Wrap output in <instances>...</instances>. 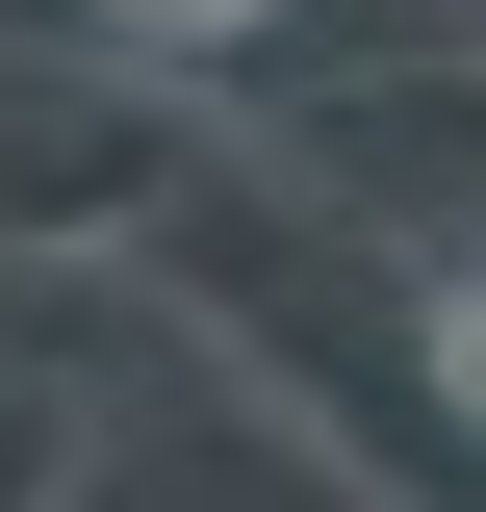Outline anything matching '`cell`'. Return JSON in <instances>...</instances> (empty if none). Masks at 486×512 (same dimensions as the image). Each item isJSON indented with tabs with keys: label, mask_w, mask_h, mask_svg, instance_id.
<instances>
[{
	"label": "cell",
	"mask_w": 486,
	"mask_h": 512,
	"mask_svg": "<svg viewBox=\"0 0 486 512\" xmlns=\"http://www.w3.org/2000/svg\"><path fill=\"white\" fill-rule=\"evenodd\" d=\"M435 384H461V410H486V282H461V308H435Z\"/></svg>",
	"instance_id": "cell-1"
},
{
	"label": "cell",
	"mask_w": 486,
	"mask_h": 512,
	"mask_svg": "<svg viewBox=\"0 0 486 512\" xmlns=\"http://www.w3.org/2000/svg\"><path fill=\"white\" fill-rule=\"evenodd\" d=\"M154 26H231V0H154Z\"/></svg>",
	"instance_id": "cell-2"
}]
</instances>
